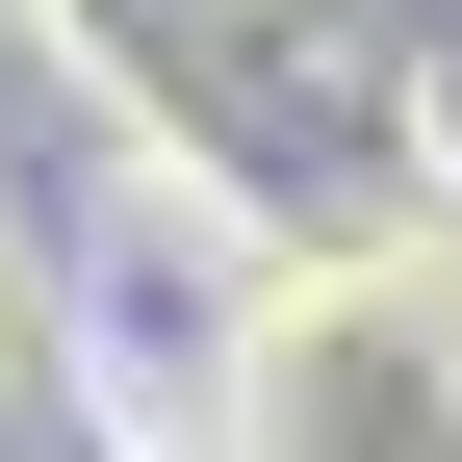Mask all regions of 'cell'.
<instances>
[{
	"label": "cell",
	"instance_id": "6da1fadb",
	"mask_svg": "<svg viewBox=\"0 0 462 462\" xmlns=\"http://www.w3.org/2000/svg\"><path fill=\"white\" fill-rule=\"evenodd\" d=\"M282 462H462V282H360L282 334Z\"/></svg>",
	"mask_w": 462,
	"mask_h": 462
}]
</instances>
